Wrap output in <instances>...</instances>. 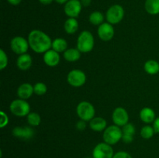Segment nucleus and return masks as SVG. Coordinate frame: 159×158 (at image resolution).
I'll return each mask as SVG.
<instances>
[{"label": "nucleus", "mask_w": 159, "mask_h": 158, "mask_svg": "<svg viewBox=\"0 0 159 158\" xmlns=\"http://www.w3.org/2000/svg\"><path fill=\"white\" fill-rule=\"evenodd\" d=\"M82 5L80 0H69L65 4L64 11L69 18H76L81 13Z\"/></svg>", "instance_id": "10"}, {"label": "nucleus", "mask_w": 159, "mask_h": 158, "mask_svg": "<svg viewBox=\"0 0 159 158\" xmlns=\"http://www.w3.org/2000/svg\"><path fill=\"white\" fill-rule=\"evenodd\" d=\"M0 116H1V119H0V127L2 129L5 126H6L8 125V123H9V118H8V116L6 115V113L4 112L3 111L0 112Z\"/></svg>", "instance_id": "30"}, {"label": "nucleus", "mask_w": 159, "mask_h": 158, "mask_svg": "<svg viewBox=\"0 0 159 158\" xmlns=\"http://www.w3.org/2000/svg\"><path fill=\"white\" fill-rule=\"evenodd\" d=\"M33 59L30 54H23L21 55H19L18 58L16 60V66L19 69L22 71H26L30 69L32 66Z\"/></svg>", "instance_id": "16"}, {"label": "nucleus", "mask_w": 159, "mask_h": 158, "mask_svg": "<svg viewBox=\"0 0 159 158\" xmlns=\"http://www.w3.org/2000/svg\"><path fill=\"white\" fill-rule=\"evenodd\" d=\"M76 128H77V129L79 130V131H83V130H85V128H86V122L80 119V120L76 123Z\"/></svg>", "instance_id": "32"}, {"label": "nucleus", "mask_w": 159, "mask_h": 158, "mask_svg": "<svg viewBox=\"0 0 159 158\" xmlns=\"http://www.w3.org/2000/svg\"><path fill=\"white\" fill-rule=\"evenodd\" d=\"M47 91H48V87L43 82H37L34 85V94L37 95H43L46 94Z\"/></svg>", "instance_id": "27"}, {"label": "nucleus", "mask_w": 159, "mask_h": 158, "mask_svg": "<svg viewBox=\"0 0 159 158\" xmlns=\"http://www.w3.org/2000/svg\"><path fill=\"white\" fill-rule=\"evenodd\" d=\"M140 119L146 124L153 123L154 121L156 119V115L152 108L144 107L140 112Z\"/></svg>", "instance_id": "17"}, {"label": "nucleus", "mask_w": 159, "mask_h": 158, "mask_svg": "<svg viewBox=\"0 0 159 158\" xmlns=\"http://www.w3.org/2000/svg\"><path fill=\"white\" fill-rule=\"evenodd\" d=\"M9 110L11 112L18 117L27 116L30 112V105L24 99H18L13 100L9 105Z\"/></svg>", "instance_id": "4"}, {"label": "nucleus", "mask_w": 159, "mask_h": 158, "mask_svg": "<svg viewBox=\"0 0 159 158\" xmlns=\"http://www.w3.org/2000/svg\"><path fill=\"white\" fill-rule=\"evenodd\" d=\"M152 126H153L155 133H159V117H157L156 119H155V120L154 121L153 125H152Z\"/></svg>", "instance_id": "34"}, {"label": "nucleus", "mask_w": 159, "mask_h": 158, "mask_svg": "<svg viewBox=\"0 0 159 158\" xmlns=\"http://www.w3.org/2000/svg\"><path fill=\"white\" fill-rule=\"evenodd\" d=\"M51 48L59 54L64 53L68 49V42L64 38H56L52 41Z\"/></svg>", "instance_id": "23"}, {"label": "nucleus", "mask_w": 159, "mask_h": 158, "mask_svg": "<svg viewBox=\"0 0 159 158\" xmlns=\"http://www.w3.org/2000/svg\"><path fill=\"white\" fill-rule=\"evenodd\" d=\"M64 29L68 34H74L79 29V22L76 18H68L65 22Z\"/></svg>", "instance_id": "20"}, {"label": "nucleus", "mask_w": 159, "mask_h": 158, "mask_svg": "<svg viewBox=\"0 0 159 158\" xmlns=\"http://www.w3.org/2000/svg\"><path fill=\"white\" fill-rule=\"evenodd\" d=\"M30 47L37 54H44L52 46V40L49 36L40 29H34L28 35Z\"/></svg>", "instance_id": "1"}, {"label": "nucleus", "mask_w": 159, "mask_h": 158, "mask_svg": "<svg viewBox=\"0 0 159 158\" xmlns=\"http://www.w3.org/2000/svg\"><path fill=\"white\" fill-rule=\"evenodd\" d=\"M12 133L14 136L22 139H30L34 136V130L30 126H16Z\"/></svg>", "instance_id": "14"}, {"label": "nucleus", "mask_w": 159, "mask_h": 158, "mask_svg": "<svg viewBox=\"0 0 159 158\" xmlns=\"http://www.w3.org/2000/svg\"><path fill=\"white\" fill-rule=\"evenodd\" d=\"M76 112L79 119L85 122H90L94 118L96 110L93 104L86 101H83L77 105Z\"/></svg>", "instance_id": "5"}, {"label": "nucleus", "mask_w": 159, "mask_h": 158, "mask_svg": "<svg viewBox=\"0 0 159 158\" xmlns=\"http://www.w3.org/2000/svg\"><path fill=\"white\" fill-rule=\"evenodd\" d=\"M26 119H27V122L31 126H37L41 122L40 116L37 112H30L26 116Z\"/></svg>", "instance_id": "26"}, {"label": "nucleus", "mask_w": 159, "mask_h": 158, "mask_svg": "<svg viewBox=\"0 0 159 158\" xmlns=\"http://www.w3.org/2000/svg\"><path fill=\"white\" fill-rule=\"evenodd\" d=\"M81 54L79 49L76 48H68L64 52L63 57L65 60L68 62H75L79 60L81 57Z\"/></svg>", "instance_id": "19"}, {"label": "nucleus", "mask_w": 159, "mask_h": 158, "mask_svg": "<svg viewBox=\"0 0 159 158\" xmlns=\"http://www.w3.org/2000/svg\"><path fill=\"white\" fill-rule=\"evenodd\" d=\"M107 122L102 117H94L89 122V127L95 132H102L107 129Z\"/></svg>", "instance_id": "18"}, {"label": "nucleus", "mask_w": 159, "mask_h": 158, "mask_svg": "<svg viewBox=\"0 0 159 158\" xmlns=\"http://www.w3.org/2000/svg\"><path fill=\"white\" fill-rule=\"evenodd\" d=\"M122 131L123 135L134 136L135 134V132H136V129H135V126L134 125V124L128 122V123L123 126Z\"/></svg>", "instance_id": "28"}, {"label": "nucleus", "mask_w": 159, "mask_h": 158, "mask_svg": "<svg viewBox=\"0 0 159 158\" xmlns=\"http://www.w3.org/2000/svg\"><path fill=\"white\" fill-rule=\"evenodd\" d=\"M155 133V131L154 129L153 126L149 125H146L144 126H143L141 128V132H140V134H141V137L145 139H149L152 137H153Z\"/></svg>", "instance_id": "25"}, {"label": "nucleus", "mask_w": 159, "mask_h": 158, "mask_svg": "<svg viewBox=\"0 0 159 158\" xmlns=\"http://www.w3.org/2000/svg\"><path fill=\"white\" fill-rule=\"evenodd\" d=\"M54 1L57 3H58V4H65V3H66L67 2L69 1V0H54Z\"/></svg>", "instance_id": "38"}, {"label": "nucleus", "mask_w": 159, "mask_h": 158, "mask_svg": "<svg viewBox=\"0 0 159 158\" xmlns=\"http://www.w3.org/2000/svg\"><path fill=\"white\" fill-rule=\"evenodd\" d=\"M81 3H82V6H89L92 2V0H80Z\"/></svg>", "instance_id": "36"}, {"label": "nucleus", "mask_w": 159, "mask_h": 158, "mask_svg": "<svg viewBox=\"0 0 159 158\" xmlns=\"http://www.w3.org/2000/svg\"><path fill=\"white\" fill-rule=\"evenodd\" d=\"M67 81L71 86L79 88L83 86L86 82V75L84 71L79 69H74L68 74Z\"/></svg>", "instance_id": "7"}, {"label": "nucleus", "mask_w": 159, "mask_h": 158, "mask_svg": "<svg viewBox=\"0 0 159 158\" xmlns=\"http://www.w3.org/2000/svg\"><path fill=\"white\" fill-rule=\"evenodd\" d=\"M21 1L22 0H7L9 4L12 5V6H17V5H19L21 2Z\"/></svg>", "instance_id": "35"}, {"label": "nucleus", "mask_w": 159, "mask_h": 158, "mask_svg": "<svg viewBox=\"0 0 159 158\" xmlns=\"http://www.w3.org/2000/svg\"><path fill=\"white\" fill-rule=\"evenodd\" d=\"M113 158H132L130 153L125 151H119L117 153H114V156Z\"/></svg>", "instance_id": "31"}, {"label": "nucleus", "mask_w": 159, "mask_h": 158, "mask_svg": "<svg viewBox=\"0 0 159 158\" xmlns=\"http://www.w3.org/2000/svg\"><path fill=\"white\" fill-rule=\"evenodd\" d=\"M8 57L2 49L0 50V70H4L8 65Z\"/></svg>", "instance_id": "29"}, {"label": "nucleus", "mask_w": 159, "mask_h": 158, "mask_svg": "<svg viewBox=\"0 0 159 158\" xmlns=\"http://www.w3.org/2000/svg\"><path fill=\"white\" fill-rule=\"evenodd\" d=\"M30 47L28 40L25 39L24 37L17 36L13 37L10 42V48L12 52L16 54L21 55V54H26Z\"/></svg>", "instance_id": "8"}, {"label": "nucleus", "mask_w": 159, "mask_h": 158, "mask_svg": "<svg viewBox=\"0 0 159 158\" xmlns=\"http://www.w3.org/2000/svg\"><path fill=\"white\" fill-rule=\"evenodd\" d=\"M97 34L102 41H110L114 37V28L110 23H103L98 27Z\"/></svg>", "instance_id": "12"}, {"label": "nucleus", "mask_w": 159, "mask_h": 158, "mask_svg": "<svg viewBox=\"0 0 159 158\" xmlns=\"http://www.w3.org/2000/svg\"><path fill=\"white\" fill-rule=\"evenodd\" d=\"M88 158H91V157H88Z\"/></svg>", "instance_id": "39"}, {"label": "nucleus", "mask_w": 159, "mask_h": 158, "mask_svg": "<svg viewBox=\"0 0 159 158\" xmlns=\"http://www.w3.org/2000/svg\"><path fill=\"white\" fill-rule=\"evenodd\" d=\"M123 131L122 129L116 125H110L107 127L103 131L102 139L103 141L110 145H115L117 143L120 139H122Z\"/></svg>", "instance_id": "3"}, {"label": "nucleus", "mask_w": 159, "mask_h": 158, "mask_svg": "<svg viewBox=\"0 0 159 158\" xmlns=\"http://www.w3.org/2000/svg\"><path fill=\"white\" fill-rule=\"evenodd\" d=\"M53 1L54 0H39V2L43 5H50L53 2Z\"/></svg>", "instance_id": "37"}, {"label": "nucleus", "mask_w": 159, "mask_h": 158, "mask_svg": "<svg viewBox=\"0 0 159 158\" xmlns=\"http://www.w3.org/2000/svg\"><path fill=\"white\" fill-rule=\"evenodd\" d=\"M114 156L113 149L107 143H99L93 150V158H113Z\"/></svg>", "instance_id": "9"}, {"label": "nucleus", "mask_w": 159, "mask_h": 158, "mask_svg": "<svg viewBox=\"0 0 159 158\" xmlns=\"http://www.w3.org/2000/svg\"><path fill=\"white\" fill-rule=\"evenodd\" d=\"M124 9L120 5L115 4L110 6L106 13L107 23L112 25H116L120 23L124 17Z\"/></svg>", "instance_id": "6"}, {"label": "nucleus", "mask_w": 159, "mask_h": 158, "mask_svg": "<svg viewBox=\"0 0 159 158\" xmlns=\"http://www.w3.org/2000/svg\"><path fill=\"white\" fill-rule=\"evenodd\" d=\"M95 41L93 34L89 31L84 30L77 39V48L81 53H89L93 50Z\"/></svg>", "instance_id": "2"}, {"label": "nucleus", "mask_w": 159, "mask_h": 158, "mask_svg": "<svg viewBox=\"0 0 159 158\" xmlns=\"http://www.w3.org/2000/svg\"><path fill=\"white\" fill-rule=\"evenodd\" d=\"M104 19H105V17H104L103 14L99 11H95V12H92L89 17L90 23H92L94 26H98L104 23Z\"/></svg>", "instance_id": "24"}, {"label": "nucleus", "mask_w": 159, "mask_h": 158, "mask_svg": "<svg viewBox=\"0 0 159 158\" xmlns=\"http://www.w3.org/2000/svg\"><path fill=\"white\" fill-rule=\"evenodd\" d=\"M43 60L45 64L51 67V68H54V67L58 65V64L60 63L61 57L59 53H57L54 50L50 49L49 50L43 54Z\"/></svg>", "instance_id": "13"}, {"label": "nucleus", "mask_w": 159, "mask_h": 158, "mask_svg": "<svg viewBox=\"0 0 159 158\" xmlns=\"http://www.w3.org/2000/svg\"><path fill=\"white\" fill-rule=\"evenodd\" d=\"M144 8L148 13L150 15L159 14V0H146Z\"/></svg>", "instance_id": "21"}, {"label": "nucleus", "mask_w": 159, "mask_h": 158, "mask_svg": "<svg viewBox=\"0 0 159 158\" xmlns=\"http://www.w3.org/2000/svg\"><path fill=\"white\" fill-rule=\"evenodd\" d=\"M122 140L124 141V142L125 143H131V142H133L134 136H125V135H123Z\"/></svg>", "instance_id": "33"}, {"label": "nucleus", "mask_w": 159, "mask_h": 158, "mask_svg": "<svg viewBox=\"0 0 159 158\" xmlns=\"http://www.w3.org/2000/svg\"><path fill=\"white\" fill-rule=\"evenodd\" d=\"M112 119L114 125L123 127L129 122L128 112L123 107H117L113 110V114H112Z\"/></svg>", "instance_id": "11"}, {"label": "nucleus", "mask_w": 159, "mask_h": 158, "mask_svg": "<svg viewBox=\"0 0 159 158\" xmlns=\"http://www.w3.org/2000/svg\"><path fill=\"white\" fill-rule=\"evenodd\" d=\"M17 95L19 99L27 100L34 94V86L30 83H23L17 88Z\"/></svg>", "instance_id": "15"}, {"label": "nucleus", "mask_w": 159, "mask_h": 158, "mask_svg": "<svg viewBox=\"0 0 159 158\" xmlns=\"http://www.w3.org/2000/svg\"><path fill=\"white\" fill-rule=\"evenodd\" d=\"M144 69L147 74L155 75L159 73V63L155 60H149L145 62Z\"/></svg>", "instance_id": "22"}]
</instances>
